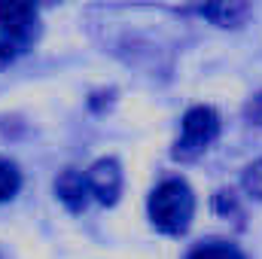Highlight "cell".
I'll use <instances>...</instances> for the list:
<instances>
[{
  "mask_svg": "<svg viewBox=\"0 0 262 259\" xmlns=\"http://www.w3.org/2000/svg\"><path fill=\"white\" fill-rule=\"evenodd\" d=\"M89 177L82 174V171H76V168H64L61 174H58V180H55V195L64 201L67 210H73V213H79L82 207H85V201H89Z\"/></svg>",
  "mask_w": 262,
  "mask_h": 259,
  "instance_id": "6",
  "label": "cell"
},
{
  "mask_svg": "<svg viewBox=\"0 0 262 259\" xmlns=\"http://www.w3.org/2000/svg\"><path fill=\"white\" fill-rule=\"evenodd\" d=\"M195 213V195L186 180L168 177L149 195V220L165 235H183Z\"/></svg>",
  "mask_w": 262,
  "mask_h": 259,
  "instance_id": "1",
  "label": "cell"
},
{
  "mask_svg": "<svg viewBox=\"0 0 262 259\" xmlns=\"http://www.w3.org/2000/svg\"><path fill=\"white\" fill-rule=\"evenodd\" d=\"M37 34V0H0V61H12Z\"/></svg>",
  "mask_w": 262,
  "mask_h": 259,
  "instance_id": "2",
  "label": "cell"
},
{
  "mask_svg": "<svg viewBox=\"0 0 262 259\" xmlns=\"http://www.w3.org/2000/svg\"><path fill=\"white\" fill-rule=\"evenodd\" d=\"M85 177H89L92 195H95L101 204L110 207V204L119 201V192H122V168H119L116 159H98V162L85 171Z\"/></svg>",
  "mask_w": 262,
  "mask_h": 259,
  "instance_id": "4",
  "label": "cell"
},
{
  "mask_svg": "<svg viewBox=\"0 0 262 259\" xmlns=\"http://www.w3.org/2000/svg\"><path fill=\"white\" fill-rule=\"evenodd\" d=\"M198 15H204L216 28H241L250 15L247 0H204L198 6Z\"/></svg>",
  "mask_w": 262,
  "mask_h": 259,
  "instance_id": "5",
  "label": "cell"
},
{
  "mask_svg": "<svg viewBox=\"0 0 262 259\" xmlns=\"http://www.w3.org/2000/svg\"><path fill=\"white\" fill-rule=\"evenodd\" d=\"M244 113H247V119H250L253 125H262V92L256 98L247 101V110H244Z\"/></svg>",
  "mask_w": 262,
  "mask_h": 259,
  "instance_id": "10",
  "label": "cell"
},
{
  "mask_svg": "<svg viewBox=\"0 0 262 259\" xmlns=\"http://www.w3.org/2000/svg\"><path fill=\"white\" fill-rule=\"evenodd\" d=\"M244 189L250 195H256V198H262V159L253 162V165L244 171Z\"/></svg>",
  "mask_w": 262,
  "mask_h": 259,
  "instance_id": "9",
  "label": "cell"
},
{
  "mask_svg": "<svg viewBox=\"0 0 262 259\" xmlns=\"http://www.w3.org/2000/svg\"><path fill=\"white\" fill-rule=\"evenodd\" d=\"M21 189V174L9 159H0V201H9Z\"/></svg>",
  "mask_w": 262,
  "mask_h": 259,
  "instance_id": "7",
  "label": "cell"
},
{
  "mask_svg": "<svg viewBox=\"0 0 262 259\" xmlns=\"http://www.w3.org/2000/svg\"><path fill=\"white\" fill-rule=\"evenodd\" d=\"M220 134V116L213 107H192L186 110L183 116V131H180V140L174 143V159L180 162H192L198 159Z\"/></svg>",
  "mask_w": 262,
  "mask_h": 259,
  "instance_id": "3",
  "label": "cell"
},
{
  "mask_svg": "<svg viewBox=\"0 0 262 259\" xmlns=\"http://www.w3.org/2000/svg\"><path fill=\"white\" fill-rule=\"evenodd\" d=\"M37 3H46L49 6V3H61V0H37Z\"/></svg>",
  "mask_w": 262,
  "mask_h": 259,
  "instance_id": "11",
  "label": "cell"
},
{
  "mask_svg": "<svg viewBox=\"0 0 262 259\" xmlns=\"http://www.w3.org/2000/svg\"><path fill=\"white\" fill-rule=\"evenodd\" d=\"M189 259H244L241 256V250L238 247H232V244H223V241H210V244H201L195 247Z\"/></svg>",
  "mask_w": 262,
  "mask_h": 259,
  "instance_id": "8",
  "label": "cell"
}]
</instances>
